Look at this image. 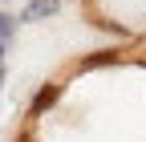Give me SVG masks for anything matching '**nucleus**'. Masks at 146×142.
<instances>
[{
	"mask_svg": "<svg viewBox=\"0 0 146 142\" xmlns=\"http://www.w3.org/2000/svg\"><path fill=\"white\" fill-rule=\"evenodd\" d=\"M57 98H61V85H53V81H49V85H41V90H36V98L29 102V114H33V118H41V114H45Z\"/></svg>",
	"mask_w": 146,
	"mask_h": 142,
	"instance_id": "1",
	"label": "nucleus"
},
{
	"mask_svg": "<svg viewBox=\"0 0 146 142\" xmlns=\"http://www.w3.org/2000/svg\"><path fill=\"white\" fill-rule=\"evenodd\" d=\"M61 8V0H33V4L21 12V21H41V16H53Z\"/></svg>",
	"mask_w": 146,
	"mask_h": 142,
	"instance_id": "2",
	"label": "nucleus"
},
{
	"mask_svg": "<svg viewBox=\"0 0 146 142\" xmlns=\"http://www.w3.org/2000/svg\"><path fill=\"white\" fill-rule=\"evenodd\" d=\"M12 29H16L12 16H0V41H8V37H12Z\"/></svg>",
	"mask_w": 146,
	"mask_h": 142,
	"instance_id": "3",
	"label": "nucleus"
},
{
	"mask_svg": "<svg viewBox=\"0 0 146 142\" xmlns=\"http://www.w3.org/2000/svg\"><path fill=\"white\" fill-rule=\"evenodd\" d=\"M0 85H4V65H0Z\"/></svg>",
	"mask_w": 146,
	"mask_h": 142,
	"instance_id": "4",
	"label": "nucleus"
},
{
	"mask_svg": "<svg viewBox=\"0 0 146 142\" xmlns=\"http://www.w3.org/2000/svg\"><path fill=\"white\" fill-rule=\"evenodd\" d=\"M0 57H4V41H0Z\"/></svg>",
	"mask_w": 146,
	"mask_h": 142,
	"instance_id": "5",
	"label": "nucleus"
}]
</instances>
